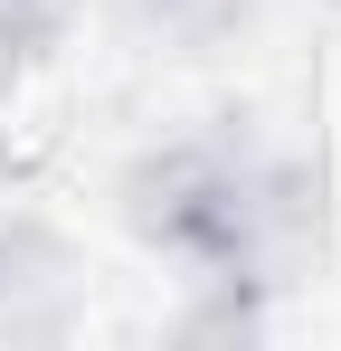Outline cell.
<instances>
[{"mask_svg":"<svg viewBox=\"0 0 341 351\" xmlns=\"http://www.w3.org/2000/svg\"><path fill=\"white\" fill-rule=\"evenodd\" d=\"M29 266H38V247H29V237H19V228H0V313H19V294L38 285Z\"/></svg>","mask_w":341,"mask_h":351,"instance_id":"obj_4","label":"cell"},{"mask_svg":"<svg viewBox=\"0 0 341 351\" xmlns=\"http://www.w3.org/2000/svg\"><path fill=\"white\" fill-rule=\"evenodd\" d=\"M66 10H76V0H0V66L48 58L57 29H66Z\"/></svg>","mask_w":341,"mask_h":351,"instance_id":"obj_3","label":"cell"},{"mask_svg":"<svg viewBox=\"0 0 341 351\" xmlns=\"http://www.w3.org/2000/svg\"><path fill=\"white\" fill-rule=\"evenodd\" d=\"M123 219L142 247L199 266V285H275L303 237V180L237 133H199L123 171Z\"/></svg>","mask_w":341,"mask_h":351,"instance_id":"obj_1","label":"cell"},{"mask_svg":"<svg viewBox=\"0 0 341 351\" xmlns=\"http://www.w3.org/2000/svg\"><path fill=\"white\" fill-rule=\"evenodd\" d=\"M142 38H170V48H218L227 29L247 19V0H114Z\"/></svg>","mask_w":341,"mask_h":351,"instance_id":"obj_2","label":"cell"}]
</instances>
